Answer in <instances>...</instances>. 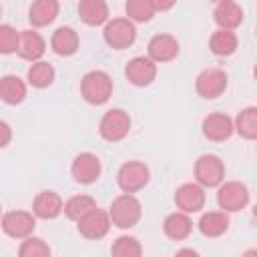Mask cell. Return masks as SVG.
I'll list each match as a JSON object with an SVG mask.
<instances>
[{"instance_id": "1", "label": "cell", "mask_w": 257, "mask_h": 257, "mask_svg": "<svg viewBox=\"0 0 257 257\" xmlns=\"http://www.w3.org/2000/svg\"><path fill=\"white\" fill-rule=\"evenodd\" d=\"M143 215V207H141V201L133 195V193H122L118 195L112 203H110V209H108V217H110V223L118 229H131L139 223Z\"/></svg>"}, {"instance_id": "2", "label": "cell", "mask_w": 257, "mask_h": 257, "mask_svg": "<svg viewBox=\"0 0 257 257\" xmlns=\"http://www.w3.org/2000/svg\"><path fill=\"white\" fill-rule=\"evenodd\" d=\"M80 94L90 104H104L112 94V78L104 70H90L80 80Z\"/></svg>"}, {"instance_id": "3", "label": "cell", "mask_w": 257, "mask_h": 257, "mask_svg": "<svg viewBox=\"0 0 257 257\" xmlns=\"http://www.w3.org/2000/svg\"><path fill=\"white\" fill-rule=\"evenodd\" d=\"M102 36L110 48L122 50V48H128L137 40V28H135V22L128 18H112L104 22Z\"/></svg>"}, {"instance_id": "4", "label": "cell", "mask_w": 257, "mask_h": 257, "mask_svg": "<svg viewBox=\"0 0 257 257\" xmlns=\"http://www.w3.org/2000/svg\"><path fill=\"white\" fill-rule=\"evenodd\" d=\"M131 131V116L128 112H124L122 108H110L102 114L100 124H98V133L104 141L108 143H118L122 141Z\"/></svg>"}, {"instance_id": "5", "label": "cell", "mask_w": 257, "mask_h": 257, "mask_svg": "<svg viewBox=\"0 0 257 257\" xmlns=\"http://www.w3.org/2000/svg\"><path fill=\"white\" fill-rule=\"evenodd\" d=\"M217 203L223 211L227 213H235L247 207L249 203V189L247 185L239 183V181H225L217 185Z\"/></svg>"}, {"instance_id": "6", "label": "cell", "mask_w": 257, "mask_h": 257, "mask_svg": "<svg viewBox=\"0 0 257 257\" xmlns=\"http://www.w3.org/2000/svg\"><path fill=\"white\" fill-rule=\"evenodd\" d=\"M149 179H151V171L141 161H128V163L120 165V169L116 173L118 187L124 193H137V191L145 189Z\"/></svg>"}, {"instance_id": "7", "label": "cell", "mask_w": 257, "mask_h": 257, "mask_svg": "<svg viewBox=\"0 0 257 257\" xmlns=\"http://www.w3.org/2000/svg\"><path fill=\"white\" fill-rule=\"evenodd\" d=\"M195 179L201 187L211 189L225 181V165L217 155H201L195 163Z\"/></svg>"}, {"instance_id": "8", "label": "cell", "mask_w": 257, "mask_h": 257, "mask_svg": "<svg viewBox=\"0 0 257 257\" xmlns=\"http://www.w3.org/2000/svg\"><path fill=\"white\" fill-rule=\"evenodd\" d=\"M0 225L8 237L24 239V237L32 235V231L36 227V217H34V213H28V211H8L0 217Z\"/></svg>"}, {"instance_id": "9", "label": "cell", "mask_w": 257, "mask_h": 257, "mask_svg": "<svg viewBox=\"0 0 257 257\" xmlns=\"http://www.w3.org/2000/svg\"><path fill=\"white\" fill-rule=\"evenodd\" d=\"M76 223H78V233H80L84 239H92V241L102 239V237L108 233L110 225H112L108 213L102 211V209H98V207L90 209V211H88L84 217H80Z\"/></svg>"}, {"instance_id": "10", "label": "cell", "mask_w": 257, "mask_h": 257, "mask_svg": "<svg viewBox=\"0 0 257 257\" xmlns=\"http://www.w3.org/2000/svg\"><path fill=\"white\" fill-rule=\"evenodd\" d=\"M227 74L221 68H205L195 80V88L203 98H217L227 88Z\"/></svg>"}, {"instance_id": "11", "label": "cell", "mask_w": 257, "mask_h": 257, "mask_svg": "<svg viewBox=\"0 0 257 257\" xmlns=\"http://www.w3.org/2000/svg\"><path fill=\"white\" fill-rule=\"evenodd\" d=\"M100 159L92 153H80L74 157L72 165H70V173L72 179L80 185H90L100 177Z\"/></svg>"}, {"instance_id": "12", "label": "cell", "mask_w": 257, "mask_h": 257, "mask_svg": "<svg viewBox=\"0 0 257 257\" xmlns=\"http://www.w3.org/2000/svg\"><path fill=\"white\" fill-rule=\"evenodd\" d=\"M175 205L183 213H197L205 207V187L199 183H183L175 191Z\"/></svg>"}, {"instance_id": "13", "label": "cell", "mask_w": 257, "mask_h": 257, "mask_svg": "<svg viewBox=\"0 0 257 257\" xmlns=\"http://www.w3.org/2000/svg\"><path fill=\"white\" fill-rule=\"evenodd\" d=\"M124 74L135 86H149L157 78V62L149 56H135L128 60Z\"/></svg>"}, {"instance_id": "14", "label": "cell", "mask_w": 257, "mask_h": 257, "mask_svg": "<svg viewBox=\"0 0 257 257\" xmlns=\"http://www.w3.org/2000/svg\"><path fill=\"white\" fill-rule=\"evenodd\" d=\"M18 56L28 60V62H36L44 56L46 52V42L42 38L40 32L36 30H22L20 38H18V48H16Z\"/></svg>"}, {"instance_id": "15", "label": "cell", "mask_w": 257, "mask_h": 257, "mask_svg": "<svg viewBox=\"0 0 257 257\" xmlns=\"http://www.w3.org/2000/svg\"><path fill=\"white\" fill-rule=\"evenodd\" d=\"M233 118L225 112H213L203 120V135L213 143H223L233 135Z\"/></svg>"}, {"instance_id": "16", "label": "cell", "mask_w": 257, "mask_h": 257, "mask_svg": "<svg viewBox=\"0 0 257 257\" xmlns=\"http://www.w3.org/2000/svg\"><path fill=\"white\" fill-rule=\"evenodd\" d=\"M179 54V40L173 34H155L149 40V58L155 62H171Z\"/></svg>"}, {"instance_id": "17", "label": "cell", "mask_w": 257, "mask_h": 257, "mask_svg": "<svg viewBox=\"0 0 257 257\" xmlns=\"http://www.w3.org/2000/svg\"><path fill=\"white\" fill-rule=\"evenodd\" d=\"M62 207H64V201H62V197L58 193L42 191V193H38L34 197L32 213L38 219H56L62 213Z\"/></svg>"}, {"instance_id": "18", "label": "cell", "mask_w": 257, "mask_h": 257, "mask_svg": "<svg viewBox=\"0 0 257 257\" xmlns=\"http://www.w3.org/2000/svg\"><path fill=\"white\" fill-rule=\"evenodd\" d=\"M58 0H34L28 8V20L34 28H44L58 16Z\"/></svg>"}, {"instance_id": "19", "label": "cell", "mask_w": 257, "mask_h": 257, "mask_svg": "<svg viewBox=\"0 0 257 257\" xmlns=\"http://www.w3.org/2000/svg\"><path fill=\"white\" fill-rule=\"evenodd\" d=\"M163 231L169 239H175V241H183L191 235L193 231V221L189 217V213H183V211H175L171 215L165 217V223H163Z\"/></svg>"}, {"instance_id": "20", "label": "cell", "mask_w": 257, "mask_h": 257, "mask_svg": "<svg viewBox=\"0 0 257 257\" xmlns=\"http://www.w3.org/2000/svg\"><path fill=\"white\" fill-rule=\"evenodd\" d=\"M213 16H215V22L219 28L235 30L243 22V8L233 0H223L217 4Z\"/></svg>"}, {"instance_id": "21", "label": "cell", "mask_w": 257, "mask_h": 257, "mask_svg": "<svg viewBox=\"0 0 257 257\" xmlns=\"http://www.w3.org/2000/svg\"><path fill=\"white\" fill-rule=\"evenodd\" d=\"M50 48L58 56H72L78 50V34L70 26H60L52 32L50 38Z\"/></svg>"}, {"instance_id": "22", "label": "cell", "mask_w": 257, "mask_h": 257, "mask_svg": "<svg viewBox=\"0 0 257 257\" xmlns=\"http://www.w3.org/2000/svg\"><path fill=\"white\" fill-rule=\"evenodd\" d=\"M78 16L88 26H100L108 20V4L106 0H80Z\"/></svg>"}, {"instance_id": "23", "label": "cell", "mask_w": 257, "mask_h": 257, "mask_svg": "<svg viewBox=\"0 0 257 257\" xmlns=\"http://www.w3.org/2000/svg\"><path fill=\"white\" fill-rule=\"evenodd\" d=\"M229 229V215L227 211H207L199 219V231L205 237H221Z\"/></svg>"}, {"instance_id": "24", "label": "cell", "mask_w": 257, "mask_h": 257, "mask_svg": "<svg viewBox=\"0 0 257 257\" xmlns=\"http://www.w3.org/2000/svg\"><path fill=\"white\" fill-rule=\"evenodd\" d=\"M0 98L6 104H20L26 98V82L16 74H6L0 78Z\"/></svg>"}, {"instance_id": "25", "label": "cell", "mask_w": 257, "mask_h": 257, "mask_svg": "<svg viewBox=\"0 0 257 257\" xmlns=\"http://www.w3.org/2000/svg\"><path fill=\"white\" fill-rule=\"evenodd\" d=\"M237 44H239L237 34L233 30H227V28L215 30L209 38V48L217 56H231L237 50Z\"/></svg>"}, {"instance_id": "26", "label": "cell", "mask_w": 257, "mask_h": 257, "mask_svg": "<svg viewBox=\"0 0 257 257\" xmlns=\"http://www.w3.org/2000/svg\"><path fill=\"white\" fill-rule=\"evenodd\" d=\"M233 128L247 141L257 139V108L255 106H247L243 110H239Z\"/></svg>"}, {"instance_id": "27", "label": "cell", "mask_w": 257, "mask_h": 257, "mask_svg": "<svg viewBox=\"0 0 257 257\" xmlns=\"http://www.w3.org/2000/svg\"><path fill=\"white\" fill-rule=\"evenodd\" d=\"M26 78H28V84L30 86H34V88H46L54 80V68H52V64H48L44 60H36V62L30 64Z\"/></svg>"}, {"instance_id": "28", "label": "cell", "mask_w": 257, "mask_h": 257, "mask_svg": "<svg viewBox=\"0 0 257 257\" xmlns=\"http://www.w3.org/2000/svg\"><path fill=\"white\" fill-rule=\"evenodd\" d=\"M96 207V201L92 199V197H88V195H74V197H70L66 203H64V207H62V213L70 219V221H78L80 217H84L90 209H94Z\"/></svg>"}, {"instance_id": "29", "label": "cell", "mask_w": 257, "mask_h": 257, "mask_svg": "<svg viewBox=\"0 0 257 257\" xmlns=\"http://www.w3.org/2000/svg\"><path fill=\"white\" fill-rule=\"evenodd\" d=\"M124 10H126V18L133 22H149L157 14L151 0H126Z\"/></svg>"}, {"instance_id": "30", "label": "cell", "mask_w": 257, "mask_h": 257, "mask_svg": "<svg viewBox=\"0 0 257 257\" xmlns=\"http://www.w3.org/2000/svg\"><path fill=\"white\" fill-rule=\"evenodd\" d=\"M110 253L114 257H139L143 253V247H141L137 237L120 235L118 239H114V243L110 247Z\"/></svg>"}, {"instance_id": "31", "label": "cell", "mask_w": 257, "mask_h": 257, "mask_svg": "<svg viewBox=\"0 0 257 257\" xmlns=\"http://www.w3.org/2000/svg\"><path fill=\"white\" fill-rule=\"evenodd\" d=\"M18 255L20 257H48L50 255V247L44 239L40 237H24L22 245L18 247Z\"/></svg>"}, {"instance_id": "32", "label": "cell", "mask_w": 257, "mask_h": 257, "mask_svg": "<svg viewBox=\"0 0 257 257\" xmlns=\"http://www.w3.org/2000/svg\"><path fill=\"white\" fill-rule=\"evenodd\" d=\"M20 32L10 24H0V54H12L18 48Z\"/></svg>"}, {"instance_id": "33", "label": "cell", "mask_w": 257, "mask_h": 257, "mask_svg": "<svg viewBox=\"0 0 257 257\" xmlns=\"http://www.w3.org/2000/svg\"><path fill=\"white\" fill-rule=\"evenodd\" d=\"M12 141V128L6 120H0V149H4Z\"/></svg>"}, {"instance_id": "34", "label": "cell", "mask_w": 257, "mask_h": 257, "mask_svg": "<svg viewBox=\"0 0 257 257\" xmlns=\"http://www.w3.org/2000/svg\"><path fill=\"white\" fill-rule=\"evenodd\" d=\"M175 2H177V0H151L153 8H155L157 12H165V10H171V8L175 6Z\"/></svg>"}, {"instance_id": "35", "label": "cell", "mask_w": 257, "mask_h": 257, "mask_svg": "<svg viewBox=\"0 0 257 257\" xmlns=\"http://www.w3.org/2000/svg\"><path fill=\"white\" fill-rule=\"evenodd\" d=\"M213 2H215V4H219V2H223V0H213Z\"/></svg>"}, {"instance_id": "36", "label": "cell", "mask_w": 257, "mask_h": 257, "mask_svg": "<svg viewBox=\"0 0 257 257\" xmlns=\"http://www.w3.org/2000/svg\"><path fill=\"white\" fill-rule=\"evenodd\" d=\"M0 217H2V207H0Z\"/></svg>"}, {"instance_id": "37", "label": "cell", "mask_w": 257, "mask_h": 257, "mask_svg": "<svg viewBox=\"0 0 257 257\" xmlns=\"http://www.w3.org/2000/svg\"><path fill=\"white\" fill-rule=\"evenodd\" d=\"M0 14H2V8H0Z\"/></svg>"}]
</instances>
